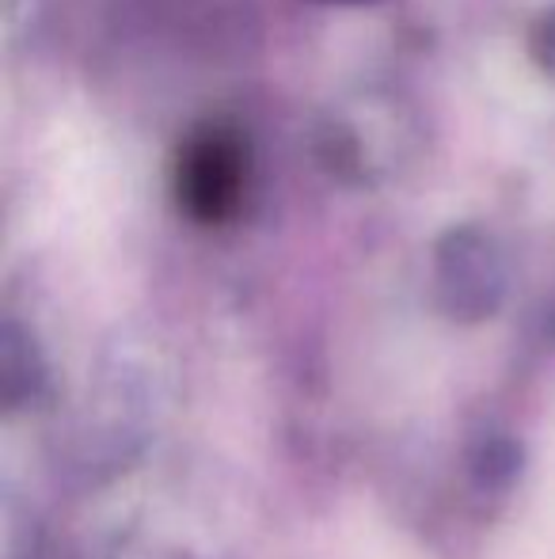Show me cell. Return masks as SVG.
Segmentation results:
<instances>
[{
	"instance_id": "cell-1",
	"label": "cell",
	"mask_w": 555,
	"mask_h": 559,
	"mask_svg": "<svg viewBox=\"0 0 555 559\" xmlns=\"http://www.w3.org/2000/svg\"><path fill=\"white\" fill-rule=\"evenodd\" d=\"M252 179V148L229 122H202L179 141L171 187L186 217L225 225L240 214Z\"/></svg>"
},
{
	"instance_id": "cell-2",
	"label": "cell",
	"mask_w": 555,
	"mask_h": 559,
	"mask_svg": "<svg viewBox=\"0 0 555 559\" xmlns=\"http://www.w3.org/2000/svg\"><path fill=\"white\" fill-rule=\"evenodd\" d=\"M319 4H362V0H319Z\"/></svg>"
}]
</instances>
